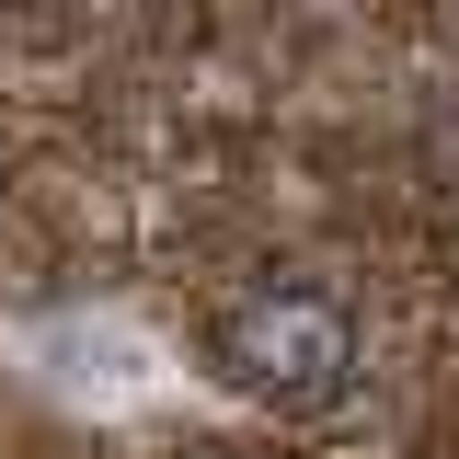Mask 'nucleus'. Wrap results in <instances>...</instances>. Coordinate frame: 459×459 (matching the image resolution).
<instances>
[{"instance_id":"1","label":"nucleus","mask_w":459,"mask_h":459,"mask_svg":"<svg viewBox=\"0 0 459 459\" xmlns=\"http://www.w3.org/2000/svg\"><path fill=\"white\" fill-rule=\"evenodd\" d=\"M230 368H241L253 391H276V402H322L344 379V322L322 299H253V310L230 322Z\"/></svg>"}]
</instances>
